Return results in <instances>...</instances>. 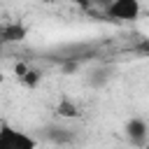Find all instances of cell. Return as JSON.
I'll return each instance as SVG.
<instances>
[{"instance_id": "obj_1", "label": "cell", "mask_w": 149, "mask_h": 149, "mask_svg": "<svg viewBox=\"0 0 149 149\" xmlns=\"http://www.w3.org/2000/svg\"><path fill=\"white\" fill-rule=\"evenodd\" d=\"M0 149H37V142L28 133L2 123L0 126Z\"/></svg>"}, {"instance_id": "obj_2", "label": "cell", "mask_w": 149, "mask_h": 149, "mask_svg": "<svg viewBox=\"0 0 149 149\" xmlns=\"http://www.w3.org/2000/svg\"><path fill=\"white\" fill-rule=\"evenodd\" d=\"M140 2L137 0H114L107 5V16L119 19V21H133L140 16Z\"/></svg>"}, {"instance_id": "obj_3", "label": "cell", "mask_w": 149, "mask_h": 149, "mask_svg": "<svg viewBox=\"0 0 149 149\" xmlns=\"http://www.w3.org/2000/svg\"><path fill=\"white\" fill-rule=\"evenodd\" d=\"M126 137L130 140V144L135 147H147V137H149V128H147V121L142 116H135L126 123Z\"/></svg>"}, {"instance_id": "obj_4", "label": "cell", "mask_w": 149, "mask_h": 149, "mask_svg": "<svg viewBox=\"0 0 149 149\" xmlns=\"http://www.w3.org/2000/svg\"><path fill=\"white\" fill-rule=\"evenodd\" d=\"M26 35H28V28L19 21H9V23L0 26V42H7V44L9 42H21V40H26Z\"/></svg>"}, {"instance_id": "obj_5", "label": "cell", "mask_w": 149, "mask_h": 149, "mask_svg": "<svg viewBox=\"0 0 149 149\" xmlns=\"http://www.w3.org/2000/svg\"><path fill=\"white\" fill-rule=\"evenodd\" d=\"M56 114H58L61 119H77V116H79V107H77L74 100L61 98V100L56 102Z\"/></svg>"}, {"instance_id": "obj_6", "label": "cell", "mask_w": 149, "mask_h": 149, "mask_svg": "<svg viewBox=\"0 0 149 149\" xmlns=\"http://www.w3.org/2000/svg\"><path fill=\"white\" fill-rule=\"evenodd\" d=\"M40 79H42V72H40V70H33V68H28V70L19 77V81H21L26 88H35V86L40 84Z\"/></svg>"}, {"instance_id": "obj_7", "label": "cell", "mask_w": 149, "mask_h": 149, "mask_svg": "<svg viewBox=\"0 0 149 149\" xmlns=\"http://www.w3.org/2000/svg\"><path fill=\"white\" fill-rule=\"evenodd\" d=\"M65 128H61V126H51V128H47V135L51 137V140H56V142H68L70 137H72V133H63Z\"/></svg>"}, {"instance_id": "obj_8", "label": "cell", "mask_w": 149, "mask_h": 149, "mask_svg": "<svg viewBox=\"0 0 149 149\" xmlns=\"http://www.w3.org/2000/svg\"><path fill=\"white\" fill-rule=\"evenodd\" d=\"M72 70H77V63L74 61H68L65 63V72H72Z\"/></svg>"}]
</instances>
